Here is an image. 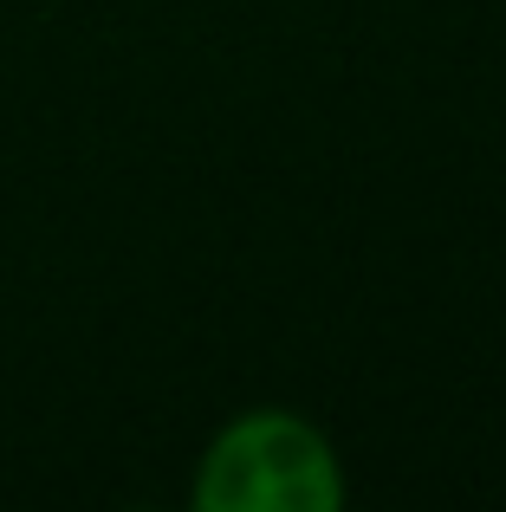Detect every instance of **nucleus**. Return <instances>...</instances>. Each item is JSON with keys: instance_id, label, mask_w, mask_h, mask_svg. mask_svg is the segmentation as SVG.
Instances as JSON below:
<instances>
[{"instance_id": "nucleus-1", "label": "nucleus", "mask_w": 506, "mask_h": 512, "mask_svg": "<svg viewBox=\"0 0 506 512\" xmlns=\"http://www.w3.org/2000/svg\"><path fill=\"white\" fill-rule=\"evenodd\" d=\"M195 512H344L351 467L318 415L286 402H253L228 415L195 454L189 474Z\"/></svg>"}]
</instances>
